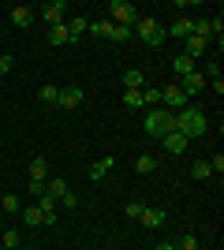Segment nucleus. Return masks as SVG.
Instances as JSON below:
<instances>
[{"label":"nucleus","instance_id":"obj_1","mask_svg":"<svg viewBox=\"0 0 224 250\" xmlns=\"http://www.w3.org/2000/svg\"><path fill=\"white\" fill-rule=\"evenodd\" d=\"M176 131L187 135V138H198V135L209 131V120H205V112L198 108V104H187V108L176 112Z\"/></svg>","mask_w":224,"mask_h":250},{"label":"nucleus","instance_id":"obj_2","mask_svg":"<svg viewBox=\"0 0 224 250\" xmlns=\"http://www.w3.org/2000/svg\"><path fill=\"white\" fill-rule=\"evenodd\" d=\"M172 131H176V112H168V108H149L146 112V135L164 138Z\"/></svg>","mask_w":224,"mask_h":250},{"label":"nucleus","instance_id":"obj_3","mask_svg":"<svg viewBox=\"0 0 224 250\" xmlns=\"http://www.w3.org/2000/svg\"><path fill=\"white\" fill-rule=\"evenodd\" d=\"M131 30L139 34V42H146L149 49H161V45H164V38H168V34H164V26H161L157 19H146V15H142Z\"/></svg>","mask_w":224,"mask_h":250},{"label":"nucleus","instance_id":"obj_4","mask_svg":"<svg viewBox=\"0 0 224 250\" xmlns=\"http://www.w3.org/2000/svg\"><path fill=\"white\" fill-rule=\"evenodd\" d=\"M108 15H112L116 26H135V22L142 19L139 8H135V4H123V0H112V4H108Z\"/></svg>","mask_w":224,"mask_h":250},{"label":"nucleus","instance_id":"obj_5","mask_svg":"<svg viewBox=\"0 0 224 250\" xmlns=\"http://www.w3.org/2000/svg\"><path fill=\"white\" fill-rule=\"evenodd\" d=\"M161 101L168 104V112H180V108H187V104H191V101H187V94H183V90H180L176 83L161 86Z\"/></svg>","mask_w":224,"mask_h":250},{"label":"nucleus","instance_id":"obj_6","mask_svg":"<svg viewBox=\"0 0 224 250\" xmlns=\"http://www.w3.org/2000/svg\"><path fill=\"white\" fill-rule=\"evenodd\" d=\"M176 86H180L183 94H187V101H191V97H198V94H202V90H205L209 83H205V75H202V71H191V75H183V79H180Z\"/></svg>","mask_w":224,"mask_h":250},{"label":"nucleus","instance_id":"obj_7","mask_svg":"<svg viewBox=\"0 0 224 250\" xmlns=\"http://www.w3.org/2000/svg\"><path fill=\"white\" fill-rule=\"evenodd\" d=\"M38 15H41L49 26H56V22H67V4H64V0H49V4H45Z\"/></svg>","mask_w":224,"mask_h":250},{"label":"nucleus","instance_id":"obj_8","mask_svg":"<svg viewBox=\"0 0 224 250\" xmlns=\"http://www.w3.org/2000/svg\"><path fill=\"white\" fill-rule=\"evenodd\" d=\"M8 19L19 26V30H30L34 26V8H26V4H15V8L8 11Z\"/></svg>","mask_w":224,"mask_h":250},{"label":"nucleus","instance_id":"obj_9","mask_svg":"<svg viewBox=\"0 0 224 250\" xmlns=\"http://www.w3.org/2000/svg\"><path fill=\"white\" fill-rule=\"evenodd\" d=\"M56 104H64V108H79V104H82V90H79V86H60Z\"/></svg>","mask_w":224,"mask_h":250},{"label":"nucleus","instance_id":"obj_10","mask_svg":"<svg viewBox=\"0 0 224 250\" xmlns=\"http://www.w3.org/2000/svg\"><path fill=\"white\" fill-rule=\"evenodd\" d=\"M183 52H187L191 60H198V56H205V52H209V42H205V38H198V34H191V38L183 42Z\"/></svg>","mask_w":224,"mask_h":250},{"label":"nucleus","instance_id":"obj_11","mask_svg":"<svg viewBox=\"0 0 224 250\" xmlns=\"http://www.w3.org/2000/svg\"><path fill=\"white\" fill-rule=\"evenodd\" d=\"M172 71L180 75H191V71H198V60H191V56H187V52H176V56H172Z\"/></svg>","mask_w":224,"mask_h":250},{"label":"nucleus","instance_id":"obj_12","mask_svg":"<svg viewBox=\"0 0 224 250\" xmlns=\"http://www.w3.org/2000/svg\"><path fill=\"white\" fill-rule=\"evenodd\" d=\"M112 165H116V161H112V157H101V161H94V165L86 168V176L94 179V183H101V179H105L108 172H112Z\"/></svg>","mask_w":224,"mask_h":250},{"label":"nucleus","instance_id":"obj_13","mask_svg":"<svg viewBox=\"0 0 224 250\" xmlns=\"http://www.w3.org/2000/svg\"><path fill=\"white\" fill-rule=\"evenodd\" d=\"M161 142H164V149H168V153H176V157H180V153H187V142H191V138H187V135H180V131H172V135H164Z\"/></svg>","mask_w":224,"mask_h":250},{"label":"nucleus","instance_id":"obj_14","mask_svg":"<svg viewBox=\"0 0 224 250\" xmlns=\"http://www.w3.org/2000/svg\"><path fill=\"white\" fill-rule=\"evenodd\" d=\"M139 220L146 224V228H161V224H164L168 217H164V209H161V206H157V209H153V206H146V209H142V217H139Z\"/></svg>","mask_w":224,"mask_h":250},{"label":"nucleus","instance_id":"obj_15","mask_svg":"<svg viewBox=\"0 0 224 250\" xmlns=\"http://www.w3.org/2000/svg\"><path fill=\"white\" fill-rule=\"evenodd\" d=\"M71 30H67V22H56V26H49V45H71Z\"/></svg>","mask_w":224,"mask_h":250},{"label":"nucleus","instance_id":"obj_16","mask_svg":"<svg viewBox=\"0 0 224 250\" xmlns=\"http://www.w3.org/2000/svg\"><path fill=\"white\" fill-rule=\"evenodd\" d=\"M38 209L45 213V220H49V224H56V209H60V202H56L53 194H38Z\"/></svg>","mask_w":224,"mask_h":250},{"label":"nucleus","instance_id":"obj_17","mask_svg":"<svg viewBox=\"0 0 224 250\" xmlns=\"http://www.w3.org/2000/svg\"><path fill=\"white\" fill-rule=\"evenodd\" d=\"M164 34H172V38H183V42H187V38L194 34V19H176Z\"/></svg>","mask_w":224,"mask_h":250},{"label":"nucleus","instance_id":"obj_18","mask_svg":"<svg viewBox=\"0 0 224 250\" xmlns=\"http://www.w3.org/2000/svg\"><path fill=\"white\" fill-rule=\"evenodd\" d=\"M146 71H123V90H146Z\"/></svg>","mask_w":224,"mask_h":250},{"label":"nucleus","instance_id":"obj_19","mask_svg":"<svg viewBox=\"0 0 224 250\" xmlns=\"http://www.w3.org/2000/svg\"><path fill=\"white\" fill-rule=\"evenodd\" d=\"M30 179L34 183H45V179H49V161H41V157L30 161Z\"/></svg>","mask_w":224,"mask_h":250},{"label":"nucleus","instance_id":"obj_20","mask_svg":"<svg viewBox=\"0 0 224 250\" xmlns=\"http://www.w3.org/2000/svg\"><path fill=\"white\" fill-rule=\"evenodd\" d=\"M22 220H26V224H30V228H38V224H49V220H45V213L38 206H30V209H22Z\"/></svg>","mask_w":224,"mask_h":250},{"label":"nucleus","instance_id":"obj_21","mask_svg":"<svg viewBox=\"0 0 224 250\" xmlns=\"http://www.w3.org/2000/svg\"><path fill=\"white\" fill-rule=\"evenodd\" d=\"M90 34H94V38H108V34H112V19H94L90 22Z\"/></svg>","mask_w":224,"mask_h":250},{"label":"nucleus","instance_id":"obj_22","mask_svg":"<svg viewBox=\"0 0 224 250\" xmlns=\"http://www.w3.org/2000/svg\"><path fill=\"white\" fill-rule=\"evenodd\" d=\"M67 30H71V38H79V34H86V30H90V19H82V15H71Z\"/></svg>","mask_w":224,"mask_h":250},{"label":"nucleus","instance_id":"obj_23","mask_svg":"<svg viewBox=\"0 0 224 250\" xmlns=\"http://www.w3.org/2000/svg\"><path fill=\"white\" fill-rule=\"evenodd\" d=\"M135 168H139L142 176H149V172H153V168H157V157H153V153H142L139 161H135Z\"/></svg>","mask_w":224,"mask_h":250},{"label":"nucleus","instance_id":"obj_24","mask_svg":"<svg viewBox=\"0 0 224 250\" xmlns=\"http://www.w3.org/2000/svg\"><path fill=\"white\" fill-rule=\"evenodd\" d=\"M108 38H112V42H131V38H135V30H131V26H116V22H112V34H108Z\"/></svg>","mask_w":224,"mask_h":250},{"label":"nucleus","instance_id":"obj_25","mask_svg":"<svg viewBox=\"0 0 224 250\" xmlns=\"http://www.w3.org/2000/svg\"><path fill=\"white\" fill-rule=\"evenodd\" d=\"M191 176L194 179H209V176H213V172H209V161H194V165H191Z\"/></svg>","mask_w":224,"mask_h":250},{"label":"nucleus","instance_id":"obj_26","mask_svg":"<svg viewBox=\"0 0 224 250\" xmlns=\"http://www.w3.org/2000/svg\"><path fill=\"white\" fill-rule=\"evenodd\" d=\"M38 97H41L45 104H56V97H60V86H41V90H38Z\"/></svg>","mask_w":224,"mask_h":250},{"label":"nucleus","instance_id":"obj_27","mask_svg":"<svg viewBox=\"0 0 224 250\" xmlns=\"http://www.w3.org/2000/svg\"><path fill=\"white\" fill-rule=\"evenodd\" d=\"M157 101H161V86H146V90H142V104H153V108H157Z\"/></svg>","mask_w":224,"mask_h":250},{"label":"nucleus","instance_id":"obj_28","mask_svg":"<svg viewBox=\"0 0 224 250\" xmlns=\"http://www.w3.org/2000/svg\"><path fill=\"white\" fill-rule=\"evenodd\" d=\"M0 206H4V213H22V202L15 198V194H4V198H0Z\"/></svg>","mask_w":224,"mask_h":250},{"label":"nucleus","instance_id":"obj_29","mask_svg":"<svg viewBox=\"0 0 224 250\" xmlns=\"http://www.w3.org/2000/svg\"><path fill=\"white\" fill-rule=\"evenodd\" d=\"M123 104H127V108H142V90H127V94H123Z\"/></svg>","mask_w":224,"mask_h":250},{"label":"nucleus","instance_id":"obj_30","mask_svg":"<svg viewBox=\"0 0 224 250\" xmlns=\"http://www.w3.org/2000/svg\"><path fill=\"white\" fill-rule=\"evenodd\" d=\"M176 250H198V239H194V235H183V239L176 243Z\"/></svg>","mask_w":224,"mask_h":250},{"label":"nucleus","instance_id":"obj_31","mask_svg":"<svg viewBox=\"0 0 224 250\" xmlns=\"http://www.w3.org/2000/svg\"><path fill=\"white\" fill-rule=\"evenodd\" d=\"M0 247H8V250H11V247H19V231H11V228H8V231H4V243H0Z\"/></svg>","mask_w":224,"mask_h":250},{"label":"nucleus","instance_id":"obj_32","mask_svg":"<svg viewBox=\"0 0 224 250\" xmlns=\"http://www.w3.org/2000/svg\"><path fill=\"white\" fill-rule=\"evenodd\" d=\"M142 209H146L142 202H127V217H131V220H139V217H142Z\"/></svg>","mask_w":224,"mask_h":250},{"label":"nucleus","instance_id":"obj_33","mask_svg":"<svg viewBox=\"0 0 224 250\" xmlns=\"http://www.w3.org/2000/svg\"><path fill=\"white\" fill-rule=\"evenodd\" d=\"M209 172H217V176L224 172V157H221V153H217V157H209Z\"/></svg>","mask_w":224,"mask_h":250},{"label":"nucleus","instance_id":"obj_34","mask_svg":"<svg viewBox=\"0 0 224 250\" xmlns=\"http://www.w3.org/2000/svg\"><path fill=\"white\" fill-rule=\"evenodd\" d=\"M75 206H79V198H75V194H71V190H67V194H64V198H60V209H75Z\"/></svg>","mask_w":224,"mask_h":250},{"label":"nucleus","instance_id":"obj_35","mask_svg":"<svg viewBox=\"0 0 224 250\" xmlns=\"http://www.w3.org/2000/svg\"><path fill=\"white\" fill-rule=\"evenodd\" d=\"M209 86H213L217 97H224V79H209Z\"/></svg>","mask_w":224,"mask_h":250},{"label":"nucleus","instance_id":"obj_36","mask_svg":"<svg viewBox=\"0 0 224 250\" xmlns=\"http://www.w3.org/2000/svg\"><path fill=\"white\" fill-rule=\"evenodd\" d=\"M26 190H30L34 198H38V194H45V183H34V179H30V187H26Z\"/></svg>","mask_w":224,"mask_h":250},{"label":"nucleus","instance_id":"obj_37","mask_svg":"<svg viewBox=\"0 0 224 250\" xmlns=\"http://www.w3.org/2000/svg\"><path fill=\"white\" fill-rule=\"evenodd\" d=\"M4 71H11V56H0V75Z\"/></svg>","mask_w":224,"mask_h":250},{"label":"nucleus","instance_id":"obj_38","mask_svg":"<svg viewBox=\"0 0 224 250\" xmlns=\"http://www.w3.org/2000/svg\"><path fill=\"white\" fill-rule=\"evenodd\" d=\"M157 250H176V243H161V247Z\"/></svg>","mask_w":224,"mask_h":250},{"label":"nucleus","instance_id":"obj_39","mask_svg":"<svg viewBox=\"0 0 224 250\" xmlns=\"http://www.w3.org/2000/svg\"><path fill=\"white\" fill-rule=\"evenodd\" d=\"M0 15H4V8H0Z\"/></svg>","mask_w":224,"mask_h":250},{"label":"nucleus","instance_id":"obj_40","mask_svg":"<svg viewBox=\"0 0 224 250\" xmlns=\"http://www.w3.org/2000/svg\"><path fill=\"white\" fill-rule=\"evenodd\" d=\"M0 250H8V247H0Z\"/></svg>","mask_w":224,"mask_h":250}]
</instances>
